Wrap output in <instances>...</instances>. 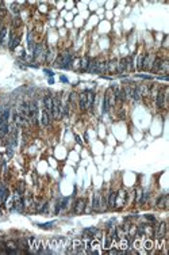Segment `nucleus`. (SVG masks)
I'll return each instance as SVG.
<instances>
[{"label": "nucleus", "instance_id": "6e6552de", "mask_svg": "<svg viewBox=\"0 0 169 255\" xmlns=\"http://www.w3.org/2000/svg\"><path fill=\"white\" fill-rule=\"evenodd\" d=\"M51 117L61 118L62 117V106L58 98H53V106H51Z\"/></svg>", "mask_w": 169, "mask_h": 255}, {"label": "nucleus", "instance_id": "393cba45", "mask_svg": "<svg viewBox=\"0 0 169 255\" xmlns=\"http://www.w3.org/2000/svg\"><path fill=\"white\" fill-rule=\"evenodd\" d=\"M115 198H116V193L115 191H111L108 195V201H107V206L108 208H115Z\"/></svg>", "mask_w": 169, "mask_h": 255}, {"label": "nucleus", "instance_id": "2eb2a0df", "mask_svg": "<svg viewBox=\"0 0 169 255\" xmlns=\"http://www.w3.org/2000/svg\"><path fill=\"white\" fill-rule=\"evenodd\" d=\"M73 248H74L73 252H76V254H81V252H85V244H84L83 240L76 239V240H73Z\"/></svg>", "mask_w": 169, "mask_h": 255}, {"label": "nucleus", "instance_id": "c756f323", "mask_svg": "<svg viewBox=\"0 0 169 255\" xmlns=\"http://www.w3.org/2000/svg\"><path fill=\"white\" fill-rule=\"evenodd\" d=\"M6 35H7V29L6 27H1V30H0V45L4 44V41H6Z\"/></svg>", "mask_w": 169, "mask_h": 255}, {"label": "nucleus", "instance_id": "58836bf2", "mask_svg": "<svg viewBox=\"0 0 169 255\" xmlns=\"http://www.w3.org/2000/svg\"><path fill=\"white\" fill-rule=\"evenodd\" d=\"M12 12H15V14L19 12V8H18V6H16V4H12Z\"/></svg>", "mask_w": 169, "mask_h": 255}, {"label": "nucleus", "instance_id": "5701e85b", "mask_svg": "<svg viewBox=\"0 0 169 255\" xmlns=\"http://www.w3.org/2000/svg\"><path fill=\"white\" fill-rule=\"evenodd\" d=\"M129 246H130V243H129V240L126 239V238H124V239H122L121 242H119V246H118V248L121 250L122 252H123L124 254V251H126V250H129L130 248V247H129Z\"/></svg>", "mask_w": 169, "mask_h": 255}, {"label": "nucleus", "instance_id": "f8f14e48", "mask_svg": "<svg viewBox=\"0 0 169 255\" xmlns=\"http://www.w3.org/2000/svg\"><path fill=\"white\" fill-rule=\"evenodd\" d=\"M166 233V224L165 223H160L156 227V231H154V236H156L157 239H162L164 236H165Z\"/></svg>", "mask_w": 169, "mask_h": 255}, {"label": "nucleus", "instance_id": "72a5a7b5", "mask_svg": "<svg viewBox=\"0 0 169 255\" xmlns=\"http://www.w3.org/2000/svg\"><path fill=\"white\" fill-rule=\"evenodd\" d=\"M27 45H29V48L31 49V50H34V44H32L31 33H29V34H27Z\"/></svg>", "mask_w": 169, "mask_h": 255}, {"label": "nucleus", "instance_id": "aec40b11", "mask_svg": "<svg viewBox=\"0 0 169 255\" xmlns=\"http://www.w3.org/2000/svg\"><path fill=\"white\" fill-rule=\"evenodd\" d=\"M50 115L51 114H49L46 110H43V111H42L41 122H42V125H43V126H49V125H50Z\"/></svg>", "mask_w": 169, "mask_h": 255}, {"label": "nucleus", "instance_id": "f03ea898", "mask_svg": "<svg viewBox=\"0 0 169 255\" xmlns=\"http://www.w3.org/2000/svg\"><path fill=\"white\" fill-rule=\"evenodd\" d=\"M72 60H73V53L66 50L57 57V60H56V67L62 68V69H68V68H70Z\"/></svg>", "mask_w": 169, "mask_h": 255}, {"label": "nucleus", "instance_id": "a19ab883", "mask_svg": "<svg viewBox=\"0 0 169 255\" xmlns=\"http://www.w3.org/2000/svg\"><path fill=\"white\" fill-rule=\"evenodd\" d=\"M61 82H64V83H68V79L65 76H61Z\"/></svg>", "mask_w": 169, "mask_h": 255}, {"label": "nucleus", "instance_id": "dca6fc26", "mask_svg": "<svg viewBox=\"0 0 169 255\" xmlns=\"http://www.w3.org/2000/svg\"><path fill=\"white\" fill-rule=\"evenodd\" d=\"M154 56L153 54H147V56H145L144 58V64H142V69H150L152 68V64H153L154 61Z\"/></svg>", "mask_w": 169, "mask_h": 255}, {"label": "nucleus", "instance_id": "a211bd4d", "mask_svg": "<svg viewBox=\"0 0 169 255\" xmlns=\"http://www.w3.org/2000/svg\"><path fill=\"white\" fill-rule=\"evenodd\" d=\"M43 105H45V110L49 113V114H51V106H53V98H50L49 95H46L45 98H43Z\"/></svg>", "mask_w": 169, "mask_h": 255}, {"label": "nucleus", "instance_id": "1a4fd4ad", "mask_svg": "<svg viewBox=\"0 0 169 255\" xmlns=\"http://www.w3.org/2000/svg\"><path fill=\"white\" fill-rule=\"evenodd\" d=\"M104 206V200H103L102 194L99 191H96L95 195H93V201H92V209L93 211H102Z\"/></svg>", "mask_w": 169, "mask_h": 255}, {"label": "nucleus", "instance_id": "423d86ee", "mask_svg": "<svg viewBox=\"0 0 169 255\" xmlns=\"http://www.w3.org/2000/svg\"><path fill=\"white\" fill-rule=\"evenodd\" d=\"M85 252L88 254H103V250L100 247V242L99 240H92V242H88L87 243V250Z\"/></svg>", "mask_w": 169, "mask_h": 255}, {"label": "nucleus", "instance_id": "c85d7f7f", "mask_svg": "<svg viewBox=\"0 0 169 255\" xmlns=\"http://www.w3.org/2000/svg\"><path fill=\"white\" fill-rule=\"evenodd\" d=\"M43 53L42 52V45H37V46H34V58L37 60V58H39V56Z\"/></svg>", "mask_w": 169, "mask_h": 255}, {"label": "nucleus", "instance_id": "2f4dec72", "mask_svg": "<svg viewBox=\"0 0 169 255\" xmlns=\"http://www.w3.org/2000/svg\"><path fill=\"white\" fill-rule=\"evenodd\" d=\"M53 225H54V221H50V223H45V224H39V228H42V230H50V228H53Z\"/></svg>", "mask_w": 169, "mask_h": 255}, {"label": "nucleus", "instance_id": "4468645a", "mask_svg": "<svg viewBox=\"0 0 169 255\" xmlns=\"http://www.w3.org/2000/svg\"><path fill=\"white\" fill-rule=\"evenodd\" d=\"M105 72L111 74V75L115 74V72H118V63H116V60H111L105 64Z\"/></svg>", "mask_w": 169, "mask_h": 255}, {"label": "nucleus", "instance_id": "7ed1b4c3", "mask_svg": "<svg viewBox=\"0 0 169 255\" xmlns=\"http://www.w3.org/2000/svg\"><path fill=\"white\" fill-rule=\"evenodd\" d=\"M115 103V94H114V90L108 88L105 91V95H104V99H103V113H107L111 109V106H114Z\"/></svg>", "mask_w": 169, "mask_h": 255}, {"label": "nucleus", "instance_id": "412c9836", "mask_svg": "<svg viewBox=\"0 0 169 255\" xmlns=\"http://www.w3.org/2000/svg\"><path fill=\"white\" fill-rule=\"evenodd\" d=\"M127 69H129L127 61H126V58H122V60L118 63V72L119 74H124Z\"/></svg>", "mask_w": 169, "mask_h": 255}, {"label": "nucleus", "instance_id": "c9c22d12", "mask_svg": "<svg viewBox=\"0 0 169 255\" xmlns=\"http://www.w3.org/2000/svg\"><path fill=\"white\" fill-rule=\"evenodd\" d=\"M141 197H142V190H138L137 194H135V201H137L138 204H141Z\"/></svg>", "mask_w": 169, "mask_h": 255}, {"label": "nucleus", "instance_id": "f257e3e1", "mask_svg": "<svg viewBox=\"0 0 169 255\" xmlns=\"http://www.w3.org/2000/svg\"><path fill=\"white\" fill-rule=\"evenodd\" d=\"M93 102H95V94L90 90H87L84 93H81L79 95V107L81 110H88L92 107Z\"/></svg>", "mask_w": 169, "mask_h": 255}, {"label": "nucleus", "instance_id": "39448f33", "mask_svg": "<svg viewBox=\"0 0 169 255\" xmlns=\"http://www.w3.org/2000/svg\"><path fill=\"white\" fill-rule=\"evenodd\" d=\"M27 118H29V122L31 125H37V122H38V105H37V102H32L29 105Z\"/></svg>", "mask_w": 169, "mask_h": 255}, {"label": "nucleus", "instance_id": "473e14b6", "mask_svg": "<svg viewBox=\"0 0 169 255\" xmlns=\"http://www.w3.org/2000/svg\"><path fill=\"white\" fill-rule=\"evenodd\" d=\"M149 191L147 190H145V191H142V197H141V204H145V202H146V200L147 198H149Z\"/></svg>", "mask_w": 169, "mask_h": 255}, {"label": "nucleus", "instance_id": "b1692460", "mask_svg": "<svg viewBox=\"0 0 169 255\" xmlns=\"http://www.w3.org/2000/svg\"><path fill=\"white\" fill-rule=\"evenodd\" d=\"M168 71H169V63H168V61H162L157 72H158V74H161V75H165V74H168Z\"/></svg>", "mask_w": 169, "mask_h": 255}, {"label": "nucleus", "instance_id": "9d476101", "mask_svg": "<svg viewBox=\"0 0 169 255\" xmlns=\"http://www.w3.org/2000/svg\"><path fill=\"white\" fill-rule=\"evenodd\" d=\"M166 94H168V88H162L157 93V98H156V103L158 107H165L166 105Z\"/></svg>", "mask_w": 169, "mask_h": 255}, {"label": "nucleus", "instance_id": "6ab92c4d", "mask_svg": "<svg viewBox=\"0 0 169 255\" xmlns=\"http://www.w3.org/2000/svg\"><path fill=\"white\" fill-rule=\"evenodd\" d=\"M90 63H91V58L88 56L83 57L80 60V69L81 71H88V67H90Z\"/></svg>", "mask_w": 169, "mask_h": 255}, {"label": "nucleus", "instance_id": "4c0bfd02", "mask_svg": "<svg viewBox=\"0 0 169 255\" xmlns=\"http://www.w3.org/2000/svg\"><path fill=\"white\" fill-rule=\"evenodd\" d=\"M145 217H146L147 220H150V221H156V217H154V216H150V214H145Z\"/></svg>", "mask_w": 169, "mask_h": 255}, {"label": "nucleus", "instance_id": "bb28decb", "mask_svg": "<svg viewBox=\"0 0 169 255\" xmlns=\"http://www.w3.org/2000/svg\"><path fill=\"white\" fill-rule=\"evenodd\" d=\"M161 63H162V60H161V58H154L150 71H152V72H157V71H158V68H160V65H161Z\"/></svg>", "mask_w": 169, "mask_h": 255}, {"label": "nucleus", "instance_id": "f704fd0d", "mask_svg": "<svg viewBox=\"0 0 169 255\" xmlns=\"http://www.w3.org/2000/svg\"><path fill=\"white\" fill-rule=\"evenodd\" d=\"M144 58H145V54H141L137 60V67L138 69H142V64H144Z\"/></svg>", "mask_w": 169, "mask_h": 255}, {"label": "nucleus", "instance_id": "20e7f679", "mask_svg": "<svg viewBox=\"0 0 169 255\" xmlns=\"http://www.w3.org/2000/svg\"><path fill=\"white\" fill-rule=\"evenodd\" d=\"M105 64L107 63L100 60H91L88 72H91V74H103V72H105Z\"/></svg>", "mask_w": 169, "mask_h": 255}, {"label": "nucleus", "instance_id": "cd10ccee", "mask_svg": "<svg viewBox=\"0 0 169 255\" xmlns=\"http://www.w3.org/2000/svg\"><path fill=\"white\" fill-rule=\"evenodd\" d=\"M153 242L152 240H145L144 242V250H145V252H149V251H152L153 250Z\"/></svg>", "mask_w": 169, "mask_h": 255}, {"label": "nucleus", "instance_id": "79ce46f5", "mask_svg": "<svg viewBox=\"0 0 169 255\" xmlns=\"http://www.w3.org/2000/svg\"><path fill=\"white\" fill-rule=\"evenodd\" d=\"M76 140H77V143H80V144H81V140H80V137H79V136H76Z\"/></svg>", "mask_w": 169, "mask_h": 255}, {"label": "nucleus", "instance_id": "7c9ffc66", "mask_svg": "<svg viewBox=\"0 0 169 255\" xmlns=\"http://www.w3.org/2000/svg\"><path fill=\"white\" fill-rule=\"evenodd\" d=\"M111 243H112V238L110 235H107L105 236V240H104V248L108 250L110 247H111Z\"/></svg>", "mask_w": 169, "mask_h": 255}, {"label": "nucleus", "instance_id": "ddd939ff", "mask_svg": "<svg viewBox=\"0 0 169 255\" xmlns=\"http://www.w3.org/2000/svg\"><path fill=\"white\" fill-rule=\"evenodd\" d=\"M84 209H85V200H84V198H79L76 201V204H74L73 212L76 214H81L84 212Z\"/></svg>", "mask_w": 169, "mask_h": 255}, {"label": "nucleus", "instance_id": "0eeeda50", "mask_svg": "<svg viewBox=\"0 0 169 255\" xmlns=\"http://www.w3.org/2000/svg\"><path fill=\"white\" fill-rule=\"evenodd\" d=\"M12 208L14 211L16 212H22L23 211V198H22V193L16 190L14 193V197H12Z\"/></svg>", "mask_w": 169, "mask_h": 255}, {"label": "nucleus", "instance_id": "ea45409f", "mask_svg": "<svg viewBox=\"0 0 169 255\" xmlns=\"http://www.w3.org/2000/svg\"><path fill=\"white\" fill-rule=\"evenodd\" d=\"M139 77H142V79H152V76H146V75H138Z\"/></svg>", "mask_w": 169, "mask_h": 255}, {"label": "nucleus", "instance_id": "e433bc0d", "mask_svg": "<svg viewBox=\"0 0 169 255\" xmlns=\"http://www.w3.org/2000/svg\"><path fill=\"white\" fill-rule=\"evenodd\" d=\"M45 74L48 75V76H50V77L54 76V74H53V71H50V69H45Z\"/></svg>", "mask_w": 169, "mask_h": 255}, {"label": "nucleus", "instance_id": "f3484780", "mask_svg": "<svg viewBox=\"0 0 169 255\" xmlns=\"http://www.w3.org/2000/svg\"><path fill=\"white\" fill-rule=\"evenodd\" d=\"M157 208H160V209H166L168 208V195L164 194L157 200Z\"/></svg>", "mask_w": 169, "mask_h": 255}, {"label": "nucleus", "instance_id": "a878e982", "mask_svg": "<svg viewBox=\"0 0 169 255\" xmlns=\"http://www.w3.org/2000/svg\"><path fill=\"white\" fill-rule=\"evenodd\" d=\"M19 45V37L18 35H11V41H10V49L14 50Z\"/></svg>", "mask_w": 169, "mask_h": 255}, {"label": "nucleus", "instance_id": "9b49d317", "mask_svg": "<svg viewBox=\"0 0 169 255\" xmlns=\"http://www.w3.org/2000/svg\"><path fill=\"white\" fill-rule=\"evenodd\" d=\"M126 200H127V193L124 190H119L116 193V198H115V206L121 208L126 204Z\"/></svg>", "mask_w": 169, "mask_h": 255}, {"label": "nucleus", "instance_id": "4be33fe9", "mask_svg": "<svg viewBox=\"0 0 169 255\" xmlns=\"http://www.w3.org/2000/svg\"><path fill=\"white\" fill-rule=\"evenodd\" d=\"M114 94H115V101H119V102H123L126 99V94H124L123 90H114Z\"/></svg>", "mask_w": 169, "mask_h": 255}]
</instances>
